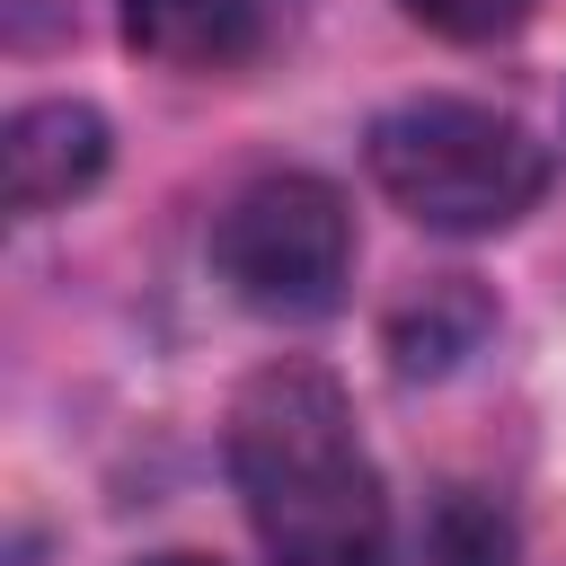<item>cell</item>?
I'll list each match as a JSON object with an SVG mask.
<instances>
[{
  "instance_id": "cell-1",
  "label": "cell",
  "mask_w": 566,
  "mask_h": 566,
  "mask_svg": "<svg viewBox=\"0 0 566 566\" xmlns=\"http://www.w3.org/2000/svg\"><path fill=\"white\" fill-rule=\"evenodd\" d=\"M230 486L274 566H389V495L318 363H265L230 398Z\"/></svg>"
},
{
  "instance_id": "cell-2",
  "label": "cell",
  "mask_w": 566,
  "mask_h": 566,
  "mask_svg": "<svg viewBox=\"0 0 566 566\" xmlns=\"http://www.w3.org/2000/svg\"><path fill=\"white\" fill-rule=\"evenodd\" d=\"M380 195L442 230V239H486V230H513L539 195H548V150L531 142V124L495 115V106H469V97H407L371 124L363 142Z\"/></svg>"
},
{
  "instance_id": "cell-3",
  "label": "cell",
  "mask_w": 566,
  "mask_h": 566,
  "mask_svg": "<svg viewBox=\"0 0 566 566\" xmlns=\"http://www.w3.org/2000/svg\"><path fill=\"white\" fill-rule=\"evenodd\" d=\"M212 265L239 292V310H256V318H283V327L327 318L354 283V212L327 177L274 168L221 203Z\"/></svg>"
},
{
  "instance_id": "cell-4",
  "label": "cell",
  "mask_w": 566,
  "mask_h": 566,
  "mask_svg": "<svg viewBox=\"0 0 566 566\" xmlns=\"http://www.w3.org/2000/svg\"><path fill=\"white\" fill-rule=\"evenodd\" d=\"M0 159H9V212H53V203H71V195L97 186V168H106V115L80 106V97L18 106Z\"/></svg>"
},
{
  "instance_id": "cell-5",
  "label": "cell",
  "mask_w": 566,
  "mask_h": 566,
  "mask_svg": "<svg viewBox=\"0 0 566 566\" xmlns=\"http://www.w3.org/2000/svg\"><path fill=\"white\" fill-rule=\"evenodd\" d=\"M124 44L168 71H230L256 53V0H124Z\"/></svg>"
},
{
  "instance_id": "cell-6",
  "label": "cell",
  "mask_w": 566,
  "mask_h": 566,
  "mask_svg": "<svg viewBox=\"0 0 566 566\" xmlns=\"http://www.w3.org/2000/svg\"><path fill=\"white\" fill-rule=\"evenodd\" d=\"M486 292L469 283V274H442V283H424V301H407L398 310V327H389V345H398V371H451L478 336H486Z\"/></svg>"
},
{
  "instance_id": "cell-7",
  "label": "cell",
  "mask_w": 566,
  "mask_h": 566,
  "mask_svg": "<svg viewBox=\"0 0 566 566\" xmlns=\"http://www.w3.org/2000/svg\"><path fill=\"white\" fill-rule=\"evenodd\" d=\"M433 566H513V531L478 495H442L433 513Z\"/></svg>"
},
{
  "instance_id": "cell-8",
  "label": "cell",
  "mask_w": 566,
  "mask_h": 566,
  "mask_svg": "<svg viewBox=\"0 0 566 566\" xmlns=\"http://www.w3.org/2000/svg\"><path fill=\"white\" fill-rule=\"evenodd\" d=\"M416 27H433V35H451V44H495V35H513L539 0H398Z\"/></svg>"
},
{
  "instance_id": "cell-9",
  "label": "cell",
  "mask_w": 566,
  "mask_h": 566,
  "mask_svg": "<svg viewBox=\"0 0 566 566\" xmlns=\"http://www.w3.org/2000/svg\"><path fill=\"white\" fill-rule=\"evenodd\" d=\"M0 27H9V44H44V35L71 27V0H9Z\"/></svg>"
},
{
  "instance_id": "cell-10",
  "label": "cell",
  "mask_w": 566,
  "mask_h": 566,
  "mask_svg": "<svg viewBox=\"0 0 566 566\" xmlns=\"http://www.w3.org/2000/svg\"><path fill=\"white\" fill-rule=\"evenodd\" d=\"M150 566H212V557H150Z\"/></svg>"
}]
</instances>
